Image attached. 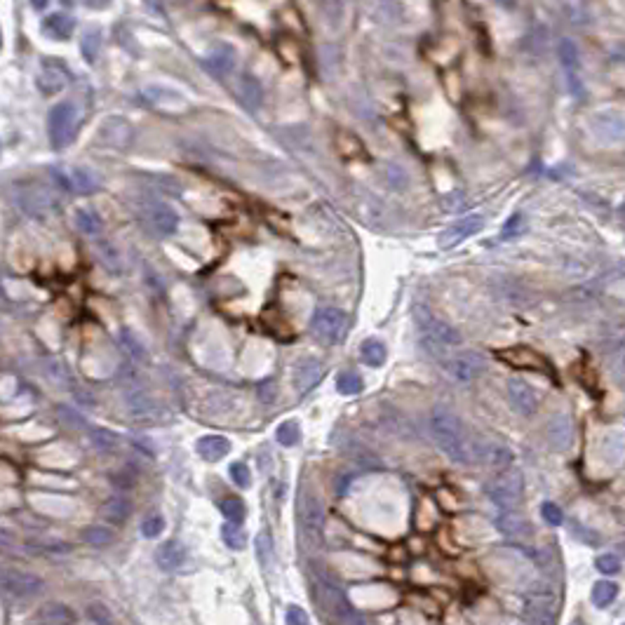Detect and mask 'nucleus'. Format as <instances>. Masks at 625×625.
I'll use <instances>...</instances> for the list:
<instances>
[{
	"label": "nucleus",
	"instance_id": "1",
	"mask_svg": "<svg viewBox=\"0 0 625 625\" xmlns=\"http://www.w3.org/2000/svg\"><path fill=\"white\" fill-rule=\"evenodd\" d=\"M428 428H430V437L435 439L439 452H444L447 456L456 463H470V459H473V447H470L468 433L456 414L444 407H435L433 414H430Z\"/></svg>",
	"mask_w": 625,
	"mask_h": 625
},
{
	"label": "nucleus",
	"instance_id": "2",
	"mask_svg": "<svg viewBox=\"0 0 625 625\" xmlns=\"http://www.w3.org/2000/svg\"><path fill=\"white\" fill-rule=\"evenodd\" d=\"M414 320L419 325L421 331V343L423 348L433 355H442L447 348H454V346H461L463 336L459 329H454L452 325H447L444 320H437L435 315L428 313V308L416 306L414 308Z\"/></svg>",
	"mask_w": 625,
	"mask_h": 625
},
{
	"label": "nucleus",
	"instance_id": "3",
	"mask_svg": "<svg viewBox=\"0 0 625 625\" xmlns=\"http://www.w3.org/2000/svg\"><path fill=\"white\" fill-rule=\"evenodd\" d=\"M48 134L55 151H64L78 134V109L71 102H59L48 115Z\"/></svg>",
	"mask_w": 625,
	"mask_h": 625
},
{
	"label": "nucleus",
	"instance_id": "4",
	"mask_svg": "<svg viewBox=\"0 0 625 625\" xmlns=\"http://www.w3.org/2000/svg\"><path fill=\"white\" fill-rule=\"evenodd\" d=\"M315 599L322 607V611L329 614L331 619H336L338 623H365V616H358L355 609L348 604L343 590L336 588L334 583L329 581H315Z\"/></svg>",
	"mask_w": 625,
	"mask_h": 625
},
{
	"label": "nucleus",
	"instance_id": "5",
	"mask_svg": "<svg viewBox=\"0 0 625 625\" xmlns=\"http://www.w3.org/2000/svg\"><path fill=\"white\" fill-rule=\"evenodd\" d=\"M487 496L493 506H498L501 511L515 508L522 503L524 496V480L520 473H503L487 484Z\"/></svg>",
	"mask_w": 625,
	"mask_h": 625
},
{
	"label": "nucleus",
	"instance_id": "6",
	"mask_svg": "<svg viewBox=\"0 0 625 625\" xmlns=\"http://www.w3.org/2000/svg\"><path fill=\"white\" fill-rule=\"evenodd\" d=\"M311 331L318 341L334 346L341 341V336L346 331V315L334 306H320L313 315Z\"/></svg>",
	"mask_w": 625,
	"mask_h": 625
},
{
	"label": "nucleus",
	"instance_id": "7",
	"mask_svg": "<svg viewBox=\"0 0 625 625\" xmlns=\"http://www.w3.org/2000/svg\"><path fill=\"white\" fill-rule=\"evenodd\" d=\"M442 367L454 381L470 383L487 369V360L477 351H463V353L452 355V358H442Z\"/></svg>",
	"mask_w": 625,
	"mask_h": 625
},
{
	"label": "nucleus",
	"instance_id": "8",
	"mask_svg": "<svg viewBox=\"0 0 625 625\" xmlns=\"http://www.w3.org/2000/svg\"><path fill=\"white\" fill-rule=\"evenodd\" d=\"M45 588L43 578H38L28 571L17 569H0V590L12 597H36Z\"/></svg>",
	"mask_w": 625,
	"mask_h": 625
},
{
	"label": "nucleus",
	"instance_id": "9",
	"mask_svg": "<svg viewBox=\"0 0 625 625\" xmlns=\"http://www.w3.org/2000/svg\"><path fill=\"white\" fill-rule=\"evenodd\" d=\"M17 203H19L21 210H24L28 217H33V219H43V217H48V214H52L57 210L55 193H52L50 188H43V186L19 188Z\"/></svg>",
	"mask_w": 625,
	"mask_h": 625
},
{
	"label": "nucleus",
	"instance_id": "10",
	"mask_svg": "<svg viewBox=\"0 0 625 625\" xmlns=\"http://www.w3.org/2000/svg\"><path fill=\"white\" fill-rule=\"evenodd\" d=\"M496 358L501 362H506L508 367H517V369H531V372H541V374H550V365L543 358L541 353H536L529 346H511V348H503L496 353Z\"/></svg>",
	"mask_w": 625,
	"mask_h": 625
},
{
	"label": "nucleus",
	"instance_id": "11",
	"mask_svg": "<svg viewBox=\"0 0 625 625\" xmlns=\"http://www.w3.org/2000/svg\"><path fill=\"white\" fill-rule=\"evenodd\" d=\"M301 527H304L306 538H311L313 543H318L325 531V506L320 503V498L315 493H306L304 503H301Z\"/></svg>",
	"mask_w": 625,
	"mask_h": 625
},
{
	"label": "nucleus",
	"instance_id": "12",
	"mask_svg": "<svg viewBox=\"0 0 625 625\" xmlns=\"http://www.w3.org/2000/svg\"><path fill=\"white\" fill-rule=\"evenodd\" d=\"M144 217L158 235H172L179 228V214L167 203H160V200H153V203L146 205Z\"/></svg>",
	"mask_w": 625,
	"mask_h": 625
},
{
	"label": "nucleus",
	"instance_id": "13",
	"mask_svg": "<svg viewBox=\"0 0 625 625\" xmlns=\"http://www.w3.org/2000/svg\"><path fill=\"white\" fill-rule=\"evenodd\" d=\"M55 179L59 181V186L64 191H73L80 193V196H90L99 188V179L90 169L85 167H71V169H57Z\"/></svg>",
	"mask_w": 625,
	"mask_h": 625
},
{
	"label": "nucleus",
	"instance_id": "14",
	"mask_svg": "<svg viewBox=\"0 0 625 625\" xmlns=\"http://www.w3.org/2000/svg\"><path fill=\"white\" fill-rule=\"evenodd\" d=\"M484 228V217H480V214H473V217H463L459 219L454 226H449L444 230V233H439V247L442 250H452V247H459L463 240H468V237H473L477 230Z\"/></svg>",
	"mask_w": 625,
	"mask_h": 625
},
{
	"label": "nucleus",
	"instance_id": "15",
	"mask_svg": "<svg viewBox=\"0 0 625 625\" xmlns=\"http://www.w3.org/2000/svg\"><path fill=\"white\" fill-rule=\"evenodd\" d=\"M508 400H511L515 412L522 416H534L538 409V395L520 376H513V379L508 381Z\"/></svg>",
	"mask_w": 625,
	"mask_h": 625
},
{
	"label": "nucleus",
	"instance_id": "16",
	"mask_svg": "<svg viewBox=\"0 0 625 625\" xmlns=\"http://www.w3.org/2000/svg\"><path fill=\"white\" fill-rule=\"evenodd\" d=\"M125 405H127L129 416L137 419V421L151 423V421H158V416H160V407L156 405V400H153L149 392L141 390V388L127 390L125 392Z\"/></svg>",
	"mask_w": 625,
	"mask_h": 625
},
{
	"label": "nucleus",
	"instance_id": "17",
	"mask_svg": "<svg viewBox=\"0 0 625 625\" xmlns=\"http://www.w3.org/2000/svg\"><path fill=\"white\" fill-rule=\"evenodd\" d=\"M205 68L212 75H217V78H226V75L235 68V48L228 43H217L210 52H207Z\"/></svg>",
	"mask_w": 625,
	"mask_h": 625
},
{
	"label": "nucleus",
	"instance_id": "18",
	"mask_svg": "<svg viewBox=\"0 0 625 625\" xmlns=\"http://www.w3.org/2000/svg\"><path fill=\"white\" fill-rule=\"evenodd\" d=\"M235 97L247 111L257 113L261 109V104H264V87H261V82L254 78V75L242 73L237 75L235 80Z\"/></svg>",
	"mask_w": 625,
	"mask_h": 625
},
{
	"label": "nucleus",
	"instance_id": "19",
	"mask_svg": "<svg viewBox=\"0 0 625 625\" xmlns=\"http://www.w3.org/2000/svg\"><path fill=\"white\" fill-rule=\"evenodd\" d=\"M99 137H102L104 144L113 146V149H127L132 144L134 129L125 118H109L99 129Z\"/></svg>",
	"mask_w": 625,
	"mask_h": 625
},
{
	"label": "nucleus",
	"instance_id": "20",
	"mask_svg": "<svg viewBox=\"0 0 625 625\" xmlns=\"http://www.w3.org/2000/svg\"><path fill=\"white\" fill-rule=\"evenodd\" d=\"M66 82H68L66 71L59 64H55V61H45L43 68H41V73L36 75L38 90H41L45 97L57 95V92H61V90L66 87Z\"/></svg>",
	"mask_w": 625,
	"mask_h": 625
},
{
	"label": "nucleus",
	"instance_id": "21",
	"mask_svg": "<svg viewBox=\"0 0 625 625\" xmlns=\"http://www.w3.org/2000/svg\"><path fill=\"white\" fill-rule=\"evenodd\" d=\"M571 437H574V428H571V419L567 414L552 416L547 423V442L555 452H567L571 447Z\"/></svg>",
	"mask_w": 625,
	"mask_h": 625
},
{
	"label": "nucleus",
	"instance_id": "22",
	"mask_svg": "<svg viewBox=\"0 0 625 625\" xmlns=\"http://www.w3.org/2000/svg\"><path fill=\"white\" fill-rule=\"evenodd\" d=\"M322 376V365L318 358H301L294 365V385L299 392H308Z\"/></svg>",
	"mask_w": 625,
	"mask_h": 625
},
{
	"label": "nucleus",
	"instance_id": "23",
	"mask_svg": "<svg viewBox=\"0 0 625 625\" xmlns=\"http://www.w3.org/2000/svg\"><path fill=\"white\" fill-rule=\"evenodd\" d=\"M196 449L205 461L214 463V461H221V459L228 456V454H230V442L223 435H205V437L198 439Z\"/></svg>",
	"mask_w": 625,
	"mask_h": 625
},
{
	"label": "nucleus",
	"instance_id": "24",
	"mask_svg": "<svg viewBox=\"0 0 625 625\" xmlns=\"http://www.w3.org/2000/svg\"><path fill=\"white\" fill-rule=\"evenodd\" d=\"M595 134L604 141H621L623 139V120L616 113H599L592 118Z\"/></svg>",
	"mask_w": 625,
	"mask_h": 625
},
{
	"label": "nucleus",
	"instance_id": "25",
	"mask_svg": "<svg viewBox=\"0 0 625 625\" xmlns=\"http://www.w3.org/2000/svg\"><path fill=\"white\" fill-rule=\"evenodd\" d=\"M183 560H186V550H183V545L179 541H165L156 550V562L163 571L179 569L183 565Z\"/></svg>",
	"mask_w": 625,
	"mask_h": 625
},
{
	"label": "nucleus",
	"instance_id": "26",
	"mask_svg": "<svg viewBox=\"0 0 625 625\" xmlns=\"http://www.w3.org/2000/svg\"><path fill=\"white\" fill-rule=\"evenodd\" d=\"M132 515V501L127 496H111L102 503V517L113 524H125Z\"/></svg>",
	"mask_w": 625,
	"mask_h": 625
},
{
	"label": "nucleus",
	"instance_id": "27",
	"mask_svg": "<svg viewBox=\"0 0 625 625\" xmlns=\"http://www.w3.org/2000/svg\"><path fill=\"white\" fill-rule=\"evenodd\" d=\"M144 97L149 99L151 106H156V109H165V111H176V109H183V106H186V102H183L181 95H176V92L165 90V87H146Z\"/></svg>",
	"mask_w": 625,
	"mask_h": 625
},
{
	"label": "nucleus",
	"instance_id": "28",
	"mask_svg": "<svg viewBox=\"0 0 625 625\" xmlns=\"http://www.w3.org/2000/svg\"><path fill=\"white\" fill-rule=\"evenodd\" d=\"M24 547L31 550L33 555H66L73 550L71 543L59 541V538H45V536H36V538H26Z\"/></svg>",
	"mask_w": 625,
	"mask_h": 625
},
{
	"label": "nucleus",
	"instance_id": "29",
	"mask_svg": "<svg viewBox=\"0 0 625 625\" xmlns=\"http://www.w3.org/2000/svg\"><path fill=\"white\" fill-rule=\"evenodd\" d=\"M496 529L506 536H524L529 531V522L524 520V515L515 513L513 508H508L496 517Z\"/></svg>",
	"mask_w": 625,
	"mask_h": 625
},
{
	"label": "nucleus",
	"instance_id": "30",
	"mask_svg": "<svg viewBox=\"0 0 625 625\" xmlns=\"http://www.w3.org/2000/svg\"><path fill=\"white\" fill-rule=\"evenodd\" d=\"M43 31L50 38H57V41H68V38L73 36V31H75V21L68 17V14H61V12L59 14H50V17L45 19Z\"/></svg>",
	"mask_w": 625,
	"mask_h": 625
},
{
	"label": "nucleus",
	"instance_id": "31",
	"mask_svg": "<svg viewBox=\"0 0 625 625\" xmlns=\"http://www.w3.org/2000/svg\"><path fill=\"white\" fill-rule=\"evenodd\" d=\"M527 619L531 623H552L555 621L552 599L547 597V595H536L534 599H529V604H527Z\"/></svg>",
	"mask_w": 625,
	"mask_h": 625
},
{
	"label": "nucleus",
	"instance_id": "32",
	"mask_svg": "<svg viewBox=\"0 0 625 625\" xmlns=\"http://www.w3.org/2000/svg\"><path fill=\"white\" fill-rule=\"evenodd\" d=\"M73 221H75V226H78L80 233H85V235L97 237V235H102V230H104V221L99 219V214L92 210H82V207L80 210H75Z\"/></svg>",
	"mask_w": 625,
	"mask_h": 625
},
{
	"label": "nucleus",
	"instance_id": "33",
	"mask_svg": "<svg viewBox=\"0 0 625 625\" xmlns=\"http://www.w3.org/2000/svg\"><path fill=\"white\" fill-rule=\"evenodd\" d=\"M38 621H41V623H59L61 625V623H75V621H78V616H75L66 604H57V602H52V604H45L41 609Z\"/></svg>",
	"mask_w": 625,
	"mask_h": 625
},
{
	"label": "nucleus",
	"instance_id": "34",
	"mask_svg": "<svg viewBox=\"0 0 625 625\" xmlns=\"http://www.w3.org/2000/svg\"><path fill=\"white\" fill-rule=\"evenodd\" d=\"M360 355L369 367H381L388 351H385V343L379 341V338H367V341H362L360 346Z\"/></svg>",
	"mask_w": 625,
	"mask_h": 625
},
{
	"label": "nucleus",
	"instance_id": "35",
	"mask_svg": "<svg viewBox=\"0 0 625 625\" xmlns=\"http://www.w3.org/2000/svg\"><path fill=\"white\" fill-rule=\"evenodd\" d=\"M97 257L99 261L109 268V273L113 275H120L122 273V259H120V252L115 250V247L111 242L106 240H97Z\"/></svg>",
	"mask_w": 625,
	"mask_h": 625
},
{
	"label": "nucleus",
	"instance_id": "36",
	"mask_svg": "<svg viewBox=\"0 0 625 625\" xmlns=\"http://www.w3.org/2000/svg\"><path fill=\"white\" fill-rule=\"evenodd\" d=\"M113 529L111 527H104V524H92V527H85L82 529V541L92 545V547H106L113 543Z\"/></svg>",
	"mask_w": 625,
	"mask_h": 625
},
{
	"label": "nucleus",
	"instance_id": "37",
	"mask_svg": "<svg viewBox=\"0 0 625 625\" xmlns=\"http://www.w3.org/2000/svg\"><path fill=\"white\" fill-rule=\"evenodd\" d=\"M221 538H223V543L230 547V550H245V547H247V534H245V529L237 522H228L226 520V524L221 527Z\"/></svg>",
	"mask_w": 625,
	"mask_h": 625
},
{
	"label": "nucleus",
	"instance_id": "38",
	"mask_svg": "<svg viewBox=\"0 0 625 625\" xmlns=\"http://www.w3.org/2000/svg\"><path fill=\"white\" fill-rule=\"evenodd\" d=\"M619 595V585L611 581H597L592 585V604L599 609H607Z\"/></svg>",
	"mask_w": 625,
	"mask_h": 625
},
{
	"label": "nucleus",
	"instance_id": "39",
	"mask_svg": "<svg viewBox=\"0 0 625 625\" xmlns=\"http://www.w3.org/2000/svg\"><path fill=\"white\" fill-rule=\"evenodd\" d=\"M275 439L282 447H297L301 442V426H299V421L289 419V421L280 423V426H277V430H275Z\"/></svg>",
	"mask_w": 625,
	"mask_h": 625
},
{
	"label": "nucleus",
	"instance_id": "40",
	"mask_svg": "<svg viewBox=\"0 0 625 625\" xmlns=\"http://www.w3.org/2000/svg\"><path fill=\"white\" fill-rule=\"evenodd\" d=\"M254 547H257V560L261 562V567L268 569L273 562V538L268 531H259L257 538H254Z\"/></svg>",
	"mask_w": 625,
	"mask_h": 625
},
{
	"label": "nucleus",
	"instance_id": "41",
	"mask_svg": "<svg viewBox=\"0 0 625 625\" xmlns=\"http://www.w3.org/2000/svg\"><path fill=\"white\" fill-rule=\"evenodd\" d=\"M560 59H562V64H565V68H567V75L569 73H578V64H581V59H578V48H576L574 41L565 38V41L560 43Z\"/></svg>",
	"mask_w": 625,
	"mask_h": 625
},
{
	"label": "nucleus",
	"instance_id": "42",
	"mask_svg": "<svg viewBox=\"0 0 625 625\" xmlns=\"http://www.w3.org/2000/svg\"><path fill=\"white\" fill-rule=\"evenodd\" d=\"M99 50H102V33H99V31H87L80 41V52L85 61L95 64V59L99 57Z\"/></svg>",
	"mask_w": 625,
	"mask_h": 625
},
{
	"label": "nucleus",
	"instance_id": "43",
	"mask_svg": "<svg viewBox=\"0 0 625 625\" xmlns=\"http://www.w3.org/2000/svg\"><path fill=\"white\" fill-rule=\"evenodd\" d=\"M219 508H221V515L226 517L228 522H237V524H240L245 520V515H247V508L242 503V498H237V496L223 498Z\"/></svg>",
	"mask_w": 625,
	"mask_h": 625
},
{
	"label": "nucleus",
	"instance_id": "44",
	"mask_svg": "<svg viewBox=\"0 0 625 625\" xmlns=\"http://www.w3.org/2000/svg\"><path fill=\"white\" fill-rule=\"evenodd\" d=\"M118 341L122 346V351H125L132 360H144L146 358V348H144L141 341H139V338L129 329H120Z\"/></svg>",
	"mask_w": 625,
	"mask_h": 625
},
{
	"label": "nucleus",
	"instance_id": "45",
	"mask_svg": "<svg viewBox=\"0 0 625 625\" xmlns=\"http://www.w3.org/2000/svg\"><path fill=\"white\" fill-rule=\"evenodd\" d=\"M484 463H487L489 468H496V470H503L511 466L513 461V454L506 449V447H489L487 452L482 454Z\"/></svg>",
	"mask_w": 625,
	"mask_h": 625
},
{
	"label": "nucleus",
	"instance_id": "46",
	"mask_svg": "<svg viewBox=\"0 0 625 625\" xmlns=\"http://www.w3.org/2000/svg\"><path fill=\"white\" fill-rule=\"evenodd\" d=\"M45 374H48V379L55 383V385H59V388H71V383H73V379H71V374H68V369L61 365V362H55V360H50L48 365H45Z\"/></svg>",
	"mask_w": 625,
	"mask_h": 625
},
{
	"label": "nucleus",
	"instance_id": "47",
	"mask_svg": "<svg viewBox=\"0 0 625 625\" xmlns=\"http://www.w3.org/2000/svg\"><path fill=\"white\" fill-rule=\"evenodd\" d=\"M362 379L358 372H343L338 374L336 379V390L341 392V395H358V392H362Z\"/></svg>",
	"mask_w": 625,
	"mask_h": 625
},
{
	"label": "nucleus",
	"instance_id": "48",
	"mask_svg": "<svg viewBox=\"0 0 625 625\" xmlns=\"http://www.w3.org/2000/svg\"><path fill=\"white\" fill-rule=\"evenodd\" d=\"M322 17L325 24L336 28L343 19V0H322Z\"/></svg>",
	"mask_w": 625,
	"mask_h": 625
},
{
	"label": "nucleus",
	"instance_id": "49",
	"mask_svg": "<svg viewBox=\"0 0 625 625\" xmlns=\"http://www.w3.org/2000/svg\"><path fill=\"white\" fill-rule=\"evenodd\" d=\"M92 442L102 452H113L115 447H118V435L106 428H92Z\"/></svg>",
	"mask_w": 625,
	"mask_h": 625
},
{
	"label": "nucleus",
	"instance_id": "50",
	"mask_svg": "<svg viewBox=\"0 0 625 625\" xmlns=\"http://www.w3.org/2000/svg\"><path fill=\"white\" fill-rule=\"evenodd\" d=\"M228 475H230V480H233L240 489H247L252 484V473H250V468H247V463H242V461L230 463Z\"/></svg>",
	"mask_w": 625,
	"mask_h": 625
},
{
	"label": "nucleus",
	"instance_id": "51",
	"mask_svg": "<svg viewBox=\"0 0 625 625\" xmlns=\"http://www.w3.org/2000/svg\"><path fill=\"white\" fill-rule=\"evenodd\" d=\"M385 181H388V186L395 188V191H405L409 186V176L400 165H388V167H385Z\"/></svg>",
	"mask_w": 625,
	"mask_h": 625
},
{
	"label": "nucleus",
	"instance_id": "52",
	"mask_svg": "<svg viewBox=\"0 0 625 625\" xmlns=\"http://www.w3.org/2000/svg\"><path fill=\"white\" fill-rule=\"evenodd\" d=\"M87 619L97 625H109V623H113V614L109 607L102 604V602H92V604L87 607Z\"/></svg>",
	"mask_w": 625,
	"mask_h": 625
},
{
	"label": "nucleus",
	"instance_id": "53",
	"mask_svg": "<svg viewBox=\"0 0 625 625\" xmlns=\"http://www.w3.org/2000/svg\"><path fill=\"white\" fill-rule=\"evenodd\" d=\"M163 531H165V520H163V515L153 513V515H149V517H146V520L141 522V534H144L146 538H158L160 534H163Z\"/></svg>",
	"mask_w": 625,
	"mask_h": 625
},
{
	"label": "nucleus",
	"instance_id": "54",
	"mask_svg": "<svg viewBox=\"0 0 625 625\" xmlns=\"http://www.w3.org/2000/svg\"><path fill=\"white\" fill-rule=\"evenodd\" d=\"M541 515L547 524H552V527L565 524V513H562V508L557 503H552V501H545V503L541 506Z\"/></svg>",
	"mask_w": 625,
	"mask_h": 625
},
{
	"label": "nucleus",
	"instance_id": "55",
	"mask_svg": "<svg viewBox=\"0 0 625 625\" xmlns=\"http://www.w3.org/2000/svg\"><path fill=\"white\" fill-rule=\"evenodd\" d=\"M151 181L156 183L163 193H172V196H179L181 193V183L174 181L172 176H167V174H151Z\"/></svg>",
	"mask_w": 625,
	"mask_h": 625
},
{
	"label": "nucleus",
	"instance_id": "56",
	"mask_svg": "<svg viewBox=\"0 0 625 625\" xmlns=\"http://www.w3.org/2000/svg\"><path fill=\"white\" fill-rule=\"evenodd\" d=\"M595 565H597V569L602 571V574H609V576H611V574H619V571H621V560L616 557V555H611V552L599 555Z\"/></svg>",
	"mask_w": 625,
	"mask_h": 625
},
{
	"label": "nucleus",
	"instance_id": "57",
	"mask_svg": "<svg viewBox=\"0 0 625 625\" xmlns=\"http://www.w3.org/2000/svg\"><path fill=\"white\" fill-rule=\"evenodd\" d=\"M284 621H287L289 625H308V623H311L308 614L301 607H297V604H289L287 607V611H284Z\"/></svg>",
	"mask_w": 625,
	"mask_h": 625
},
{
	"label": "nucleus",
	"instance_id": "58",
	"mask_svg": "<svg viewBox=\"0 0 625 625\" xmlns=\"http://www.w3.org/2000/svg\"><path fill=\"white\" fill-rule=\"evenodd\" d=\"M111 482H113L118 489L127 491V489H132V487H134V475L129 473V470H120V473H113V475H111Z\"/></svg>",
	"mask_w": 625,
	"mask_h": 625
},
{
	"label": "nucleus",
	"instance_id": "59",
	"mask_svg": "<svg viewBox=\"0 0 625 625\" xmlns=\"http://www.w3.org/2000/svg\"><path fill=\"white\" fill-rule=\"evenodd\" d=\"M520 226H522V214H513L511 219H508V223L503 226V230H501V240H511L513 235H517V230H520Z\"/></svg>",
	"mask_w": 625,
	"mask_h": 625
},
{
	"label": "nucleus",
	"instance_id": "60",
	"mask_svg": "<svg viewBox=\"0 0 625 625\" xmlns=\"http://www.w3.org/2000/svg\"><path fill=\"white\" fill-rule=\"evenodd\" d=\"M59 414H61V416H66V419H68L66 423H71V426H75V428H85V419H82L80 414H73L71 409H66V407H61V409H59Z\"/></svg>",
	"mask_w": 625,
	"mask_h": 625
},
{
	"label": "nucleus",
	"instance_id": "61",
	"mask_svg": "<svg viewBox=\"0 0 625 625\" xmlns=\"http://www.w3.org/2000/svg\"><path fill=\"white\" fill-rule=\"evenodd\" d=\"M259 392H261V397H264V402H271V400L275 397V383L273 381H264L259 385Z\"/></svg>",
	"mask_w": 625,
	"mask_h": 625
},
{
	"label": "nucleus",
	"instance_id": "62",
	"mask_svg": "<svg viewBox=\"0 0 625 625\" xmlns=\"http://www.w3.org/2000/svg\"><path fill=\"white\" fill-rule=\"evenodd\" d=\"M144 3H146V7H149L151 12L163 14V5H160V0H144Z\"/></svg>",
	"mask_w": 625,
	"mask_h": 625
},
{
	"label": "nucleus",
	"instance_id": "63",
	"mask_svg": "<svg viewBox=\"0 0 625 625\" xmlns=\"http://www.w3.org/2000/svg\"><path fill=\"white\" fill-rule=\"evenodd\" d=\"M48 3H50V0H31V5H33L36 10H45V7H48Z\"/></svg>",
	"mask_w": 625,
	"mask_h": 625
},
{
	"label": "nucleus",
	"instance_id": "64",
	"mask_svg": "<svg viewBox=\"0 0 625 625\" xmlns=\"http://www.w3.org/2000/svg\"><path fill=\"white\" fill-rule=\"evenodd\" d=\"M0 43H3V36H0Z\"/></svg>",
	"mask_w": 625,
	"mask_h": 625
}]
</instances>
